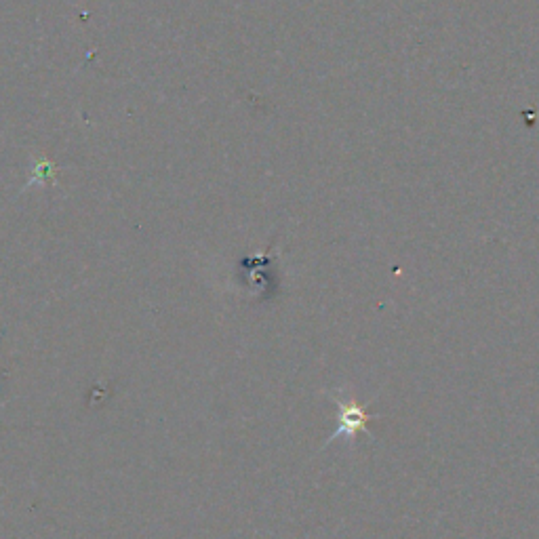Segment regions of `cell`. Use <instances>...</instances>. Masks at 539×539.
I'll use <instances>...</instances> for the list:
<instances>
[{"label": "cell", "mask_w": 539, "mask_h": 539, "mask_svg": "<svg viewBox=\"0 0 539 539\" xmlns=\"http://www.w3.org/2000/svg\"><path fill=\"white\" fill-rule=\"evenodd\" d=\"M333 401L339 407V428L333 432V436L329 438V443H333L335 438L339 436H348L354 438L356 432H367V426L371 422V415L358 405L354 398H339V396H331Z\"/></svg>", "instance_id": "1"}]
</instances>
